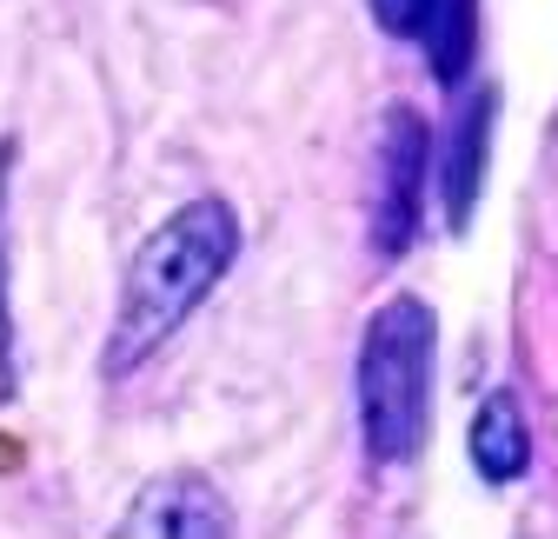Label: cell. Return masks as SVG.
I'll return each mask as SVG.
<instances>
[{
	"mask_svg": "<svg viewBox=\"0 0 558 539\" xmlns=\"http://www.w3.org/2000/svg\"><path fill=\"white\" fill-rule=\"evenodd\" d=\"M240 253V214L220 193L180 207L167 227L147 233V247L133 253L120 313H113V340H107V373H133L154 347H167L180 320L227 280V266Z\"/></svg>",
	"mask_w": 558,
	"mask_h": 539,
	"instance_id": "6da1fadb",
	"label": "cell"
},
{
	"mask_svg": "<svg viewBox=\"0 0 558 539\" xmlns=\"http://www.w3.org/2000/svg\"><path fill=\"white\" fill-rule=\"evenodd\" d=\"M433 354H439V320L426 300L399 294L373 313L366 347H360V427H366V453L379 466H399L426 446Z\"/></svg>",
	"mask_w": 558,
	"mask_h": 539,
	"instance_id": "7a4b0ae2",
	"label": "cell"
},
{
	"mask_svg": "<svg viewBox=\"0 0 558 539\" xmlns=\"http://www.w3.org/2000/svg\"><path fill=\"white\" fill-rule=\"evenodd\" d=\"M418 180H426V120L392 107L379 127V200H373V240L379 253H405L418 233Z\"/></svg>",
	"mask_w": 558,
	"mask_h": 539,
	"instance_id": "3957f363",
	"label": "cell"
},
{
	"mask_svg": "<svg viewBox=\"0 0 558 539\" xmlns=\"http://www.w3.org/2000/svg\"><path fill=\"white\" fill-rule=\"evenodd\" d=\"M113 539H233V506L220 500L214 480L167 474L126 506Z\"/></svg>",
	"mask_w": 558,
	"mask_h": 539,
	"instance_id": "277c9868",
	"label": "cell"
},
{
	"mask_svg": "<svg viewBox=\"0 0 558 539\" xmlns=\"http://www.w3.org/2000/svg\"><path fill=\"white\" fill-rule=\"evenodd\" d=\"M493 120H499V87H472L465 107L452 113V141H446V220L465 227L485 187V154H493Z\"/></svg>",
	"mask_w": 558,
	"mask_h": 539,
	"instance_id": "5b68a950",
	"label": "cell"
},
{
	"mask_svg": "<svg viewBox=\"0 0 558 539\" xmlns=\"http://www.w3.org/2000/svg\"><path fill=\"white\" fill-rule=\"evenodd\" d=\"M472 466H478L493 487L519 480L525 466H532V433H525V414H519L512 393H493V399L478 407V420H472Z\"/></svg>",
	"mask_w": 558,
	"mask_h": 539,
	"instance_id": "8992f818",
	"label": "cell"
},
{
	"mask_svg": "<svg viewBox=\"0 0 558 539\" xmlns=\"http://www.w3.org/2000/svg\"><path fill=\"white\" fill-rule=\"evenodd\" d=\"M418 47H426L433 74L446 87H459L472 67V47H478V0H433L426 27H418Z\"/></svg>",
	"mask_w": 558,
	"mask_h": 539,
	"instance_id": "52a82bcc",
	"label": "cell"
},
{
	"mask_svg": "<svg viewBox=\"0 0 558 539\" xmlns=\"http://www.w3.org/2000/svg\"><path fill=\"white\" fill-rule=\"evenodd\" d=\"M426 8H433V0H373L379 27L386 34H412V40H418V27H426Z\"/></svg>",
	"mask_w": 558,
	"mask_h": 539,
	"instance_id": "ba28073f",
	"label": "cell"
},
{
	"mask_svg": "<svg viewBox=\"0 0 558 539\" xmlns=\"http://www.w3.org/2000/svg\"><path fill=\"white\" fill-rule=\"evenodd\" d=\"M0 180H8V147H0ZM0 214H8V200H0ZM0 386H8V313H0Z\"/></svg>",
	"mask_w": 558,
	"mask_h": 539,
	"instance_id": "9c48e42d",
	"label": "cell"
}]
</instances>
